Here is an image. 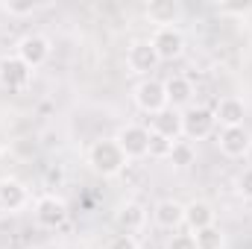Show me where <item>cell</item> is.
Instances as JSON below:
<instances>
[{
  "instance_id": "5bb4252c",
  "label": "cell",
  "mask_w": 252,
  "mask_h": 249,
  "mask_svg": "<svg viewBox=\"0 0 252 249\" xmlns=\"http://www.w3.org/2000/svg\"><path fill=\"white\" fill-rule=\"evenodd\" d=\"M214 118H217V126H220V129L244 126V121H247V106H244V100H238V97H223V100L214 106Z\"/></svg>"
},
{
  "instance_id": "cb8c5ba5",
  "label": "cell",
  "mask_w": 252,
  "mask_h": 249,
  "mask_svg": "<svg viewBox=\"0 0 252 249\" xmlns=\"http://www.w3.org/2000/svg\"><path fill=\"white\" fill-rule=\"evenodd\" d=\"M106 249H141V247H138L135 235H124V232H121V235L112 238V244H109Z\"/></svg>"
},
{
  "instance_id": "4fadbf2b",
  "label": "cell",
  "mask_w": 252,
  "mask_h": 249,
  "mask_svg": "<svg viewBox=\"0 0 252 249\" xmlns=\"http://www.w3.org/2000/svg\"><path fill=\"white\" fill-rule=\"evenodd\" d=\"M153 220H156L158 229L176 232L179 226H185V205L176 202V199H161V202L153 208Z\"/></svg>"
},
{
  "instance_id": "30bf717a",
  "label": "cell",
  "mask_w": 252,
  "mask_h": 249,
  "mask_svg": "<svg viewBox=\"0 0 252 249\" xmlns=\"http://www.w3.org/2000/svg\"><path fill=\"white\" fill-rule=\"evenodd\" d=\"M126 64L132 73H153L158 67V56L150 41H132L126 50Z\"/></svg>"
},
{
  "instance_id": "7402d4cb",
  "label": "cell",
  "mask_w": 252,
  "mask_h": 249,
  "mask_svg": "<svg viewBox=\"0 0 252 249\" xmlns=\"http://www.w3.org/2000/svg\"><path fill=\"white\" fill-rule=\"evenodd\" d=\"M0 9H3V12H9V15H32V12L38 9V3H32V0L15 3V0H9V3H0Z\"/></svg>"
},
{
  "instance_id": "d4e9b609",
  "label": "cell",
  "mask_w": 252,
  "mask_h": 249,
  "mask_svg": "<svg viewBox=\"0 0 252 249\" xmlns=\"http://www.w3.org/2000/svg\"><path fill=\"white\" fill-rule=\"evenodd\" d=\"M238 190H241V196L252 202V167H247L241 176H238Z\"/></svg>"
},
{
  "instance_id": "277c9868",
  "label": "cell",
  "mask_w": 252,
  "mask_h": 249,
  "mask_svg": "<svg viewBox=\"0 0 252 249\" xmlns=\"http://www.w3.org/2000/svg\"><path fill=\"white\" fill-rule=\"evenodd\" d=\"M135 106L147 115H156L161 109H167V94H164V82L147 76L135 85Z\"/></svg>"
},
{
  "instance_id": "9a60e30c",
  "label": "cell",
  "mask_w": 252,
  "mask_h": 249,
  "mask_svg": "<svg viewBox=\"0 0 252 249\" xmlns=\"http://www.w3.org/2000/svg\"><path fill=\"white\" fill-rule=\"evenodd\" d=\"M115 223L124 235H135L147 226V208L141 202H124L118 211H115Z\"/></svg>"
},
{
  "instance_id": "2e32d148",
  "label": "cell",
  "mask_w": 252,
  "mask_h": 249,
  "mask_svg": "<svg viewBox=\"0 0 252 249\" xmlns=\"http://www.w3.org/2000/svg\"><path fill=\"white\" fill-rule=\"evenodd\" d=\"M27 202H30V193L18 179H12V176L0 179V205H3V211H21Z\"/></svg>"
},
{
  "instance_id": "7c38bea8",
  "label": "cell",
  "mask_w": 252,
  "mask_h": 249,
  "mask_svg": "<svg viewBox=\"0 0 252 249\" xmlns=\"http://www.w3.org/2000/svg\"><path fill=\"white\" fill-rule=\"evenodd\" d=\"M150 132H158L170 141H179L182 138V112L179 109H161L156 115H150Z\"/></svg>"
},
{
  "instance_id": "484cf974",
  "label": "cell",
  "mask_w": 252,
  "mask_h": 249,
  "mask_svg": "<svg viewBox=\"0 0 252 249\" xmlns=\"http://www.w3.org/2000/svg\"><path fill=\"white\" fill-rule=\"evenodd\" d=\"M0 214H3V205H0Z\"/></svg>"
},
{
  "instance_id": "3957f363",
  "label": "cell",
  "mask_w": 252,
  "mask_h": 249,
  "mask_svg": "<svg viewBox=\"0 0 252 249\" xmlns=\"http://www.w3.org/2000/svg\"><path fill=\"white\" fill-rule=\"evenodd\" d=\"M150 44H153L158 62H173V59H179L182 50H185V35H182L179 27H158V30L153 32Z\"/></svg>"
},
{
  "instance_id": "9c48e42d",
  "label": "cell",
  "mask_w": 252,
  "mask_h": 249,
  "mask_svg": "<svg viewBox=\"0 0 252 249\" xmlns=\"http://www.w3.org/2000/svg\"><path fill=\"white\" fill-rule=\"evenodd\" d=\"M223 156L229 158H244L252 150V132L247 126H232V129H220V138H217Z\"/></svg>"
},
{
  "instance_id": "52a82bcc",
  "label": "cell",
  "mask_w": 252,
  "mask_h": 249,
  "mask_svg": "<svg viewBox=\"0 0 252 249\" xmlns=\"http://www.w3.org/2000/svg\"><path fill=\"white\" fill-rule=\"evenodd\" d=\"M32 79V67L21 62L18 56H3L0 59V85L6 91H24Z\"/></svg>"
},
{
  "instance_id": "8992f818",
  "label": "cell",
  "mask_w": 252,
  "mask_h": 249,
  "mask_svg": "<svg viewBox=\"0 0 252 249\" xmlns=\"http://www.w3.org/2000/svg\"><path fill=\"white\" fill-rule=\"evenodd\" d=\"M32 214H35V223H38V226H44V229H59L64 220H67V205H64V199H59V196L44 193V196L35 199Z\"/></svg>"
},
{
  "instance_id": "ba28073f",
  "label": "cell",
  "mask_w": 252,
  "mask_h": 249,
  "mask_svg": "<svg viewBox=\"0 0 252 249\" xmlns=\"http://www.w3.org/2000/svg\"><path fill=\"white\" fill-rule=\"evenodd\" d=\"M21 62L27 64V67H41V64L50 59V41L44 38V35H24L21 41H18V53H15Z\"/></svg>"
},
{
  "instance_id": "ffe728a7",
  "label": "cell",
  "mask_w": 252,
  "mask_h": 249,
  "mask_svg": "<svg viewBox=\"0 0 252 249\" xmlns=\"http://www.w3.org/2000/svg\"><path fill=\"white\" fill-rule=\"evenodd\" d=\"M193 241H196V249H223L226 247V238H223V232L217 226L193 232Z\"/></svg>"
},
{
  "instance_id": "6da1fadb",
  "label": "cell",
  "mask_w": 252,
  "mask_h": 249,
  "mask_svg": "<svg viewBox=\"0 0 252 249\" xmlns=\"http://www.w3.org/2000/svg\"><path fill=\"white\" fill-rule=\"evenodd\" d=\"M88 164L100 176H118V173H124L129 158L124 156V150L115 138H100L88 147Z\"/></svg>"
},
{
  "instance_id": "44dd1931",
  "label": "cell",
  "mask_w": 252,
  "mask_h": 249,
  "mask_svg": "<svg viewBox=\"0 0 252 249\" xmlns=\"http://www.w3.org/2000/svg\"><path fill=\"white\" fill-rule=\"evenodd\" d=\"M170 150H173V141H170V138H164V135H158V132H150V150H147V156H153V158H167Z\"/></svg>"
},
{
  "instance_id": "8fae6325",
  "label": "cell",
  "mask_w": 252,
  "mask_h": 249,
  "mask_svg": "<svg viewBox=\"0 0 252 249\" xmlns=\"http://www.w3.org/2000/svg\"><path fill=\"white\" fill-rule=\"evenodd\" d=\"M144 15L150 24H156V30L158 27H176L182 18V6L176 0H153V3H147Z\"/></svg>"
},
{
  "instance_id": "7a4b0ae2",
  "label": "cell",
  "mask_w": 252,
  "mask_h": 249,
  "mask_svg": "<svg viewBox=\"0 0 252 249\" xmlns=\"http://www.w3.org/2000/svg\"><path fill=\"white\" fill-rule=\"evenodd\" d=\"M217 129V118H214V109H205V106H190L182 112V135L188 141H202L208 138L211 132Z\"/></svg>"
},
{
  "instance_id": "d6986e66",
  "label": "cell",
  "mask_w": 252,
  "mask_h": 249,
  "mask_svg": "<svg viewBox=\"0 0 252 249\" xmlns=\"http://www.w3.org/2000/svg\"><path fill=\"white\" fill-rule=\"evenodd\" d=\"M193 158H196V153H193V144H190V141H173V150H170V156H167V161H170L173 167L185 170V167L193 164Z\"/></svg>"
},
{
  "instance_id": "5b68a950",
  "label": "cell",
  "mask_w": 252,
  "mask_h": 249,
  "mask_svg": "<svg viewBox=\"0 0 252 249\" xmlns=\"http://www.w3.org/2000/svg\"><path fill=\"white\" fill-rule=\"evenodd\" d=\"M115 141L121 144V150H124V156L129 161L132 158H144L147 150H150V129L141 126V124H126L115 135Z\"/></svg>"
},
{
  "instance_id": "ac0fdd59",
  "label": "cell",
  "mask_w": 252,
  "mask_h": 249,
  "mask_svg": "<svg viewBox=\"0 0 252 249\" xmlns=\"http://www.w3.org/2000/svg\"><path fill=\"white\" fill-rule=\"evenodd\" d=\"M164 94H167V106L170 109H185L190 106V97H193V85L185 76H170L164 82Z\"/></svg>"
},
{
  "instance_id": "e0dca14e",
  "label": "cell",
  "mask_w": 252,
  "mask_h": 249,
  "mask_svg": "<svg viewBox=\"0 0 252 249\" xmlns=\"http://www.w3.org/2000/svg\"><path fill=\"white\" fill-rule=\"evenodd\" d=\"M185 226H188V232H199V229H208V226H214V208L208 205V202H202V199H193L185 205Z\"/></svg>"
},
{
  "instance_id": "603a6c76",
  "label": "cell",
  "mask_w": 252,
  "mask_h": 249,
  "mask_svg": "<svg viewBox=\"0 0 252 249\" xmlns=\"http://www.w3.org/2000/svg\"><path fill=\"white\" fill-rule=\"evenodd\" d=\"M167 249H196V241L190 232H173L167 241Z\"/></svg>"
}]
</instances>
